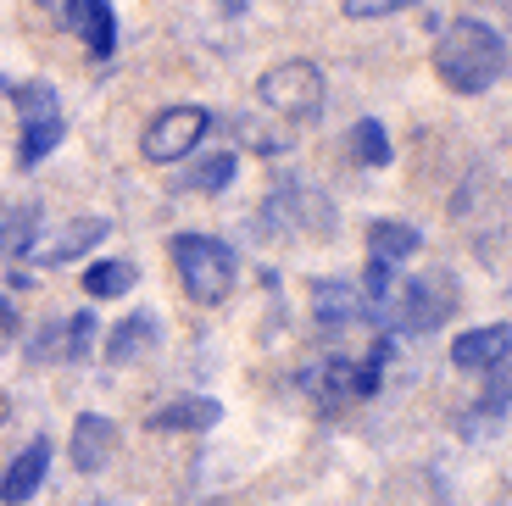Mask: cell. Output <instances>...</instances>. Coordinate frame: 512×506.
Listing matches in <instances>:
<instances>
[{"label": "cell", "instance_id": "1", "mask_svg": "<svg viewBox=\"0 0 512 506\" xmlns=\"http://www.w3.org/2000/svg\"><path fill=\"white\" fill-rule=\"evenodd\" d=\"M446 312H451L446 284L401 279V267H379V262L362 273V317H379L390 334H429L446 323Z\"/></svg>", "mask_w": 512, "mask_h": 506}, {"label": "cell", "instance_id": "2", "mask_svg": "<svg viewBox=\"0 0 512 506\" xmlns=\"http://www.w3.org/2000/svg\"><path fill=\"white\" fill-rule=\"evenodd\" d=\"M435 73H440V84L457 89V95H485V89L507 73V39L490 23L462 17V23H451L446 34H440Z\"/></svg>", "mask_w": 512, "mask_h": 506}, {"label": "cell", "instance_id": "3", "mask_svg": "<svg viewBox=\"0 0 512 506\" xmlns=\"http://www.w3.org/2000/svg\"><path fill=\"white\" fill-rule=\"evenodd\" d=\"M167 251H173V267H179V284L190 301L218 306L234 290V251L223 240H212V234H179Z\"/></svg>", "mask_w": 512, "mask_h": 506}, {"label": "cell", "instance_id": "4", "mask_svg": "<svg viewBox=\"0 0 512 506\" xmlns=\"http://www.w3.org/2000/svg\"><path fill=\"white\" fill-rule=\"evenodd\" d=\"M12 106H17V128H23L17 162L39 167L56 145H62V101H56L51 84H17L12 89Z\"/></svg>", "mask_w": 512, "mask_h": 506}, {"label": "cell", "instance_id": "5", "mask_svg": "<svg viewBox=\"0 0 512 506\" xmlns=\"http://www.w3.org/2000/svg\"><path fill=\"white\" fill-rule=\"evenodd\" d=\"M256 95H262V106H273L279 117L307 123V117L323 112V73L312 62H279L256 78Z\"/></svg>", "mask_w": 512, "mask_h": 506}, {"label": "cell", "instance_id": "6", "mask_svg": "<svg viewBox=\"0 0 512 506\" xmlns=\"http://www.w3.org/2000/svg\"><path fill=\"white\" fill-rule=\"evenodd\" d=\"M206 123H212V117H206L201 106H173V112H162L140 140L145 162H179V156H190L195 145H201Z\"/></svg>", "mask_w": 512, "mask_h": 506}, {"label": "cell", "instance_id": "7", "mask_svg": "<svg viewBox=\"0 0 512 506\" xmlns=\"http://www.w3.org/2000/svg\"><path fill=\"white\" fill-rule=\"evenodd\" d=\"M34 6H45L62 28H73V34L90 45V56L117 51V17H112L106 0H34Z\"/></svg>", "mask_w": 512, "mask_h": 506}, {"label": "cell", "instance_id": "8", "mask_svg": "<svg viewBox=\"0 0 512 506\" xmlns=\"http://www.w3.org/2000/svg\"><path fill=\"white\" fill-rule=\"evenodd\" d=\"M112 234V223H101V217H73V223H62L56 234H45V240H28L23 256L34 267H62V262H78V256H90L95 245Z\"/></svg>", "mask_w": 512, "mask_h": 506}, {"label": "cell", "instance_id": "9", "mask_svg": "<svg viewBox=\"0 0 512 506\" xmlns=\"http://www.w3.org/2000/svg\"><path fill=\"white\" fill-rule=\"evenodd\" d=\"M90 345H95V312H73L67 323H51L34 340V362H84Z\"/></svg>", "mask_w": 512, "mask_h": 506}, {"label": "cell", "instance_id": "10", "mask_svg": "<svg viewBox=\"0 0 512 506\" xmlns=\"http://www.w3.org/2000/svg\"><path fill=\"white\" fill-rule=\"evenodd\" d=\"M45 473H51V440H28V451L0 479V506H28L34 490L45 484Z\"/></svg>", "mask_w": 512, "mask_h": 506}, {"label": "cell", "instance_id": "11", "mask_svg": "<svg viewBox=\"0 0 512 506\" xmlns=\"http://www.w3.org/2000/svg\"><path fill=\"white\" fill-rule=\"evenodd\" d=\"M507 351H512V323H490V329H474V334H457L451 340V362L457 367H507Z\"/></svg>", "mask_w": 512, "mask_h": 506}, {"label": "cell", "instance_id": "12", "mask_svg": "<svg viewBox=\"0 0 512 506\" xmlns=\"http://www.w3.org/2000/svg\"><path fill=\"white\" fill-rule=\"evenodd\" d=\"M112 451H117V423L84 412V418L73 423V468L78 473H101L106 462H112Z\"/></svg>", "mask_w": 512, "mask_h": 506}, {"label": "cell", "instance_id": "13", "mask_svg": "<svg viewBox=\"0 0 512 506\" xmlns=\"http://www.w3.org/2000/svg\"><path fill=\"white\" fill-rule=\"evenodd\" d=\"M423 251V234L412 223H401V217H379L373 223V234H368V256L379 267H401L407 256H418Z\"/></svg>", "mask_w": 512, "mask_h": 506}, {"label": "cell", "instance_id": "14", "mask_svg": "<svg viewBox=\"0 0 512 506\" xmlns=\"http://www.w3.org/2000/svg\"><path fill=\"white\" fill-rule=\"evenodd\" d=\"M312 317H318L323 329H346V323L362 317V290L357 284H340V279L312 284Z\"/></svg>", "mask_w": 512, "mask_h": 506}, {"label": "cell", "instance_id": "15", "mask_svg": "<svg viewBox=\"0 0 512 506\" xmlns=\"http://www.w3.org/2000/svg\"><path fill=\"white\" fill-rule=\"evenodd\" d=\"M218 418H223L218 401H206V395H179L173 406L151 412V429H156V434H167V429H212Z\"/></svg>", "mask_w": 512, "mask_h": 506}, {"label": "cell", "instance_id": "16", "mask_svg": "<svg viewBox=\"0 0 512 506\" xmlns=\"http://www.w3.org/2000/svg\"><path fill=\"white\" fill-rule=\"evenodd\" d=\"M151 345H156V323H151V317H128V323H117V329H112V340H106V356L128 367V362H140Z\"/></svg>", "mask_w": 512, "mask_h": 506}, {"label": "cell", "instance_id": "17", "mask_svg": "<svg viewBox=\"0 0 512 506\" xmlns=\"http://www.w3.org/2000/svg\"><path fill=\"white\" fill-rule=\"evenodd\" d=\"M140 284V267H128V262H95L84 267V290L95 295V301H117V295H128Z\"/></svg>", "mask_w": 512, "mask_h": 506}, {"label": "cell", "instance_id": "18", "mask_svg": "<svg viewBox=\"0 0 512 506\" xmlns=\"http://www.w3.org/2000/svg\"><path fill=\"white\" fill-rule=\"evenodd\" d=\"M234 151H218V156H206L201 167H190V178H184V184H190V190H201V195H218V190H229L234 184Z\"/></svg>", "mask_w": 512, "mask_h": 506}, {"label": "cell", "instance_id": "19", "mask_svg": "<svg viewBox=\"0 0 512 506\" xmlns=\"http://www.w3.org/2000/svg\"><path fill=\"white\" fill-rule=\"evenodd\" d=\"M351 151H357L362 167H384V162H390V140H384V128L373 123V117H362V123L351 128Z\"/></svg>", "mask_w": 512, "mask_h": 506}, {"label": "cell", "instance_id": "20", "mask_svg": "<svg viewBox=\"0 0 512 506\" xmlns=\"http://www.w3.org/2000/svg\"><path fill=\"white\" fill-rule=\"evenodd\" d=\"M407 6H418V0H346V17H390Z\"/></svg>", "mask_w": 512, "mask_h": 506}, {"label": "cell", "instance_id": "21", "mask_svg": "<svg viewBox=\"0 0 512 506\" xmlns=\"http://www.w3.org/2000/svg\"><path fill=\"white\" fill-rule=\"evenodd\" d=\"M0 329H6V334L17 329V312H12V301H6V295H0Z\"/></svg>", "mask_w": 512, "mask_h": 506}, {"label": "cell", "instance_id": "22", "mask_svg": "<svg viewBox=\"0 0 512 506\" xmlns=\"http://www.w3.org/2000/svg\"><path fill=\"white\" fill-rule=\"evenodd\" d=\"M229 12H245V0H229Z\"/></svg>", "mask_w": 512, "mask_h": 506}]
</instances>
